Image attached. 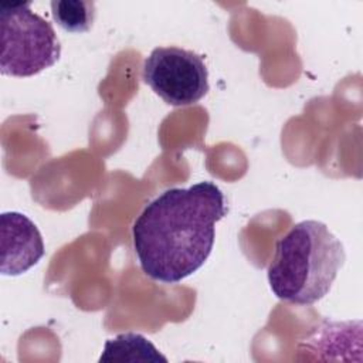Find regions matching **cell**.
Masks as SVG:
<instances>
[{
	"label": "cell",
	"instance_id": "cell-2",
	"mask_svg": "<svg viewBox=\"0 0 363 363\" xmlns=\"http://www.w3.org/2000/svg\"><path fill=\"white\" fill-rule=\"evenodd\" d=\"M345 261L343 244L326 224L301 221L275 245L267 269L269 288L281 301L312 305L328 295Z\"/></svg>",
	"mask_w": 363,
	"mask_h": 363
},
{
	"label": "cell",
	"instance_id": "cell-6",
	"mask_svg": "<svg viewBox=\"0 0 363 363\" xmlns=\"http://www.w3.org/2000/svg\"><path fill=\"white\" fill-rule=\"evenodd\" d=\"M99 362H163L167 359L159 353L155 345L139 333H121L108 339Z\"/></svg>",
	"mask_w": 363,
	"mask_h": 363
},
{
	"label": "cell",
	"instance_id": "cell-3",
	"mask_svg": "<svg viewBox=\"0 0 363 363\" xmlns=\"http://www.w3.org/2000/svg\"><path fill=\"white\" fill-rule=\"evenodd\" d=\"M0 71L9 77H33L52 67L61 55L60 40L50 21L30 3L0 6Z\"/></svg>",
	"mask_w": 363,
	"mask_h": 363
},
{
	"label": "cell",
	"instance_id": "cell-5",
	"mask_svg": "<svg viewBox=\"0 0 363 363\" xmlns=\"http://www.w3.org/2000/svg\"><path fill=\"white\" fill-rule=\"evenodd\" d=\"M1 223V262L3 275H21L38 264L45 248L37 225L18 211H6Z\"/></svg>",
	"mask_w": 363,
	"mask_h": 363
},
{
	"label": "cell",
	"instance_id": "cell-4",
	"mask_svg": "<svg viewBox=\"0 0 363 363\" xmlns=\"http://www.w3.org/2000/svg\"><path fill=\"white\" fill-rule=\"evenodd\" d=\"M142 78L172 106L197 104L208 92V71L203 58L180 47H156L146 57Z\"/></svg>",
	"mask_w": 363,
	"mask_h": 363
},
{
	"label": "cell",
	"instance_id": "cell-7",
	"mask_svg": "<svg viewBox=\"0 0 363 363\" xmlns=\"http://www.w3.org/2000/svg\"><path fill=\"white\" fill-rule=\"evenodd\" d=\"M51 14L57 24L69 33H85L95 18V3L85 0H54Z\"/></svg>",
	"mask_w": 363,
	"mask_h": 363
},
{
	"label": "cell",
	"instance_id": "cell-1",
	"mask_svg": "<svg viewBox=\"0 0 363 363\" xmlns=\"http://www.w3.org/2000/svg\"><path fill=\"white\" fill-rule=\"evenodd\" d=\"M225 214L224 194L211 182L164 190L132 227L142 271L164 284L180 282L196 272L211 254L214 225Z\"/></svg>",
	"mask_w": 363,
	"mask_h": 363
}]
</instances>
